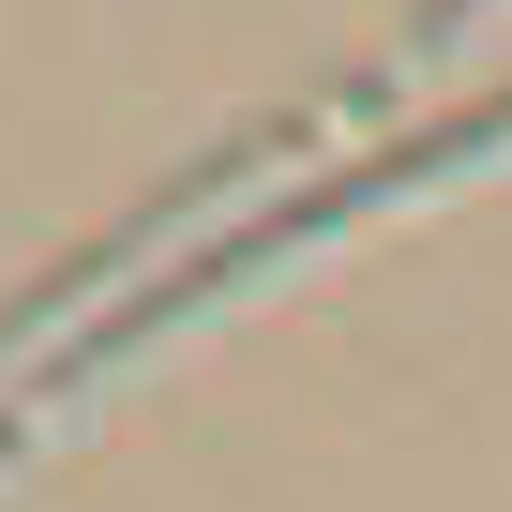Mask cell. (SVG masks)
<instances>
[{"instance_id": "1", "label": "cell", "mask_w": 512, "mask_h": 512, "mask_svg": "<svg viewBox=\"0 0 512 512\" xmlns=\"http://www.w3.org/2000/svg\"><path fill=\"white\" fill-rule=\"evenodd\" d=\"M497 136H512V91H497V106H467V121H437V136H407V151H362L347 181H317V196H287L272 226H226L211 256H181V272H166L151 302H121L106 332H76V347H61V362H46L31 392H76V377H91L106 347H136V332H166V317H181V302H211L226 272H256V256H302V241H317V226H347L362 196H407V181H437V166H467V151H497Z\"/></svg>"}]
</instances>
